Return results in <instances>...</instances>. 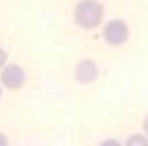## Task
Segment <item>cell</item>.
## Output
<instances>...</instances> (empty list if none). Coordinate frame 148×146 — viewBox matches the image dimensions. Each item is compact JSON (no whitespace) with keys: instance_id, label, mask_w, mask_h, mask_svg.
Instances as JSON below:
<instances>
[{"instance_id":"cell-1","label":"cell","mask_w":148,"mask_h":146,"mask_svg":"<svg viewBox=\"0 0 148 146\" xmlns=\"http://www.w3.org/2000/svg\"><path fill=\"white\" fill-rule=\"evenodd\" d=\"M72 20L83 31H96L105 24V7L100 0H79L72 9Z\"/></svg>"},{"instance_id":"cell-2","label":"cell","mask_w":148,"mask_h":146,"mask_svg":"<svg viewBox=\"0 0 148 146\" xmlns=\"http://www.w3.org/2000/svg\"><path fill=\"white\" fill-rule=\"evenodd\" d=\"M102 41L111 48H120V46L129 44L131 39V28L129 24L124 22L122 18H113V20H107L102 24V33H100Z\"/></svg>"},{"instance_id":"cell-3","label":"cell","mask_w":148,"mask_h":146,"mask_svg":"<svg viewBox=\"0 0 148 146\" xmlns=\"http://www.w3.org/2000/svg\"><path fill=\"white\" fill-rule=\"evenodd\" d=\"M0 83L9 92H20L26 85V70L20 63H7L0 72Z\"/></svg>"},{"instance_id":"cell-4","label":"cell","mask_w":148,"mask_h":146,"mask_svg":"<svg viewBox=\"0 0 148 146\" xmlns=\"http://www.w3.org/2000/svg\"><path fill=\"white\" fill-rule=\"evenodd\" d=\"M98 74H100V68H98V63L92 57H83V59H79L76 65H74V81L81 83V85H92V83H96Z\"/></svg>"},{"instance_id":"cell-5","label":"cell","mask_w":148,"mask_h":146,"mask_svg":"<svg viewBox=\"0 0 148 146\" xmlns=\"http://www.w3.org/2000/svg\"><path fill=\"white\" fill-rule=\"evenodd\" d=\"M124 146H148V135L144 131H135L131 135H126Z\"/></svg>"},{"instance_id":"cell-6","label":"cell","mask_w":148,"mask_h":146,"mask_svg":"<svg viewBox=\"0 0 148 146\" xmlns=\"http://www.w3.org/2000/svg\"><path fill=\"white\" fill-rule=\"evenodd\" d=\"M100 146H124L118 137H105V140L100 142Z\"/></svg>"},{"instance_id":"cell-7","label":"cell","mask_w":148,"mask_h":146,"mask_svg":"<svg viewBox=\"0 0 148 146\" xmlns=\"http://www.w3.org/2000/svg\"><path fill=\"white\" fill-rule=\"evenodd\" d=\"M9 63V52L5 50V48H0V72H2V68Z\"/></svg>"},{"instance_id":"cell-8","label":"cell","mask_w":148,"mask_h":146,"mask_svg":"<svg viewBox=\"0 0 148 146\" xmlns=\"http://www.w3.org/2000/svg\"><path fill=\"white\" fill-rule=\"evenodd\" d=\"M0 146H11L9 135H7V133H2V131H0Z\"/></svg>"},{"instance_id":"cell-9","label":"cell","mask_w":148,"mask_h":146,"mask_svg":"<svg viewBox=\"0 0 148 146\" xmlns=\"http://www.w3.org/2000/svg\"><path fill=\"white\" fill-rule=\"evenodd\" d=\"M142 131H144V133L148 135V114L144 116V120H142Z\"/></svg>"},{"instance_id":"cell-10","label":"cell","mask_w":148,"mask_h":146,"mask_svg":"<svg viewBox=\"0 0 148 146\" xmlns=\"http://www.w3.org/2000/svg\"><path fill=\"white\" fill-rule=\"evenodd\" d=\"M0 98H2V83H0Z\"/></svg>"}]
</instances>
